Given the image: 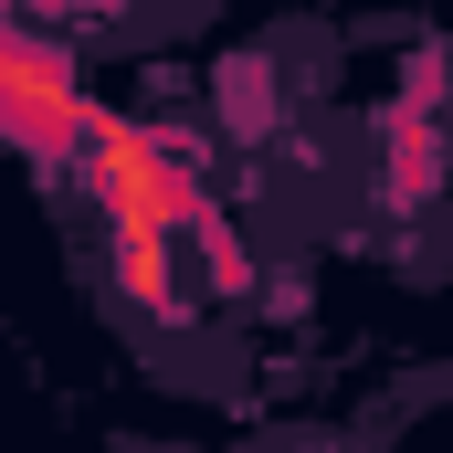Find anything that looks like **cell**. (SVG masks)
I'll return each instance as SVG.
<instances>
[{"mask_svg": "<svg viewBox=\"0 0 453 453\" xmlns=\"http://www.w3.org/2000/svg\"><path fill=\"white\" fill-rule=\"evenodd\" d=\"M74 169H85V190H96V211H106L116 242H190V232L222 211L190 137L137 127V116H106V106L85 127V158H74Z\"/></svg>", "mask_w": 453, "mask_h": 453, "instance_id": "1", "label": "cell"}, {"mask_svg": "<svg viewBox=\"0 0 453 453\" xmlns=\"http://www.w3.org/2000/svg\"><path fill=\"white\" fill-rule=\"evenodd\" d=\"M85 127H96V96L74 74V53L32 21H0V137L42 169H74L85 158Z\"/></svg>", "mask_w": 453, "mask_h": 453, "instance_id": "2", "label": "cell"}, {"mask_svg": "<svg viewBox=\"0 0 453 453\" xmlns=\"http://www.w3.org/2000/svg\"><path fill=\"white\" fill-rule=\"evenodd\" d=\"M443 169H453V137L433 116H401V127H390V201H422Z\"/></svg>", "mask_w": 453, "mask_h": 453, "instance_id": "3", "label": "cell"}, {"mask_svg": "<svg viewBox=\"0 0 453 453\" xmlns=\"http://www.w3.org/2000/svg\"><path fill=\"white\" fill-rule=\"evenodd\" d=\"M222 116H232V127H264V116H274V96H264V64H222Z\"/></svg>", "mask_w": 453, "mask_h": 453, "instance_id": "4", "label": "cell"}]
</instances>
